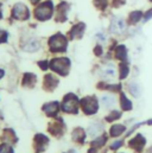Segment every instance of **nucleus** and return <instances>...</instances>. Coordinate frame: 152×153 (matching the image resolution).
<instances>
[{
    "instance_id": "f257e3e1",
    "label": "nucleus",
    "mask_w": 152,
    "mask_h": 153,
    "mask_svg": "<svg viewBox=\"0 0 152 153\" xmlns=\"http://www.w3.org/2000/svg\"><path fill=\"white\" fill-rule=\"evenodd\" d=\"M32 1H37V0H32Z\"/></svg>"
}]
</instances>
